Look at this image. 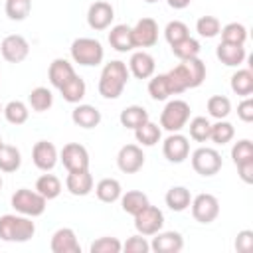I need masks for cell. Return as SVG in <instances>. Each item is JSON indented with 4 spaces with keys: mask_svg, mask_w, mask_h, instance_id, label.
I'll list each match as a JSON object with an SVG mask.
<instances>
[{
    "mask_svg": "<svg viewBox=\"0 0 253 253\" xmlns=\"http://www.w3.org/2000/svg\"><path fill=\"white\" fill-rule=\"evenodd\" d=\"M192 168L200 176H213L221 170V154L215 148L200 146L192 152Z\"/></svg>",
    "mask_w": 253,
    "mask_h": 253,
    "instance_id": "obj_7",
    "label": "cell"
},
{
    "mask_svg": "<svg viewBox=\"0 0 253 253\" xmlns=\"http://www.w3.org/2000/svg\"><path fill=\"white\" fill-rule=\"evenodd\" d=\"M219 30H221V24H219V20L215 16H202L196 22V32L202 38H208V40L210 38H215L219 34Z\"/></svg>",
    "mask_w": 253,
    "mask_h": 253,
    "instance_id": "obj_43",
    "label": "cell"
},
{
    "mask_svg": "<svg viewBox=\"0 0 253 253\" xmlns=\"http://www.w3.org/2000/svg\"><path fill=\"white\" fill-rule=\"evenodd\" d=\"M190 121V105L182 99H172L160 113V126L168 132H180Z\"/></svg>",
    "mask_w": 253,
    "mask_h": 253,
    "instance_id": "obj_5",
    "label": "cell"
},
{
    "mask_svg": "<svg viewBox=\"0 0 253 253\" xmlns=\"http://www.w3.org/2000/svg\"><path fill=\"white\" fill-rule=\"evenodd\" d=\"M166 75L170 79L172 93L180 95L186 89H196V87H200L204 83V79H206V63L200 57L184 59L174 69H170Z\"/></svg>",
    "mask_w": 253,
    "mask_h": 253,
    "instance_id": "obj_1",
    "label": "cell"
},
{
    "mask_svg": "<svg viewBox=\"0 0 253 253\" xmlns=\"http://www.w3.org/2000/svg\"><path fill=\"white\" fill-rule=\"evenodd\" d=\"M162 152H164V158L168 162L180 164L190 154V142H188V138L184 134L170 132V136H166V140L162 142Z\"/></svg>",
    "mask_w": 253,
    "mask_h": 253,
    "instance_id": "obj_14",
    "label": "cell"
},
{
    "mask_svg": "<svg viewBox=\"0 0 253 253\" xmlns=\"http://www.w3.org/2000/svg\"><path fill=\"white\" fill-rule=\"evenodd\" d=\"M6 16L14 22H22L32 12V0H6Z\"/></svg>",
    "mask_w": 253,
    "mask_h": 253,
    "instance_id": "obj_39",
    "label": "cell"
},
{
    "mask_svg": "<svg viewBox=\"0 0 253 253\" xmlns=\"http://www.w3.org/2000/svg\"><path fill=\"white\" fill-rule=\"evenodd\" d=\"M59 160L67 168V172H77V170H89V152L83 144L79 142H69L61 148Z\"/></svg>",
    "mask_w": 253,
    "mask_h": 253,
    "instance_id": "obj_10",
    "label": "cell"
},
{
    "mask_svg": "<svg viewBox=\"0 0 253 253\" xmlns=\"http://www.w3.org/2000/svg\"><path fill=\"white\" fill-rule=\"evenodd\" d=\"M192 215L200 223H211L219 215V202L213 194H198L192 198Z\"/></svg>",
    "mask_w": 253,
    "mask_h": 253,
    "instance_id": "obj_9",
    "label": "cell"
},
{
    "mask_svg": "<svg viewBox=\"0 0 253 253\" xmlns=\"http://www.w3.org/2000/svg\"><path fill=\"white\" fill-rule=\"evenodd\" d=\"M164 200H166V206H168L172 211H184V210H188L190 204H192V194H190V190L184 188V186H172V188L166 192Z\"/></svg>",
    "mask_w": 253,
    "mask_h": 253,
    "instance_id": "obj_26",
    "label": "cell"
},
{
    "mask_svg": "<svg viewBox=\"0 0 253 253\" xmlns=\"http://www.w3.org/2000/svg\"><path fill=\"white\" fill-rule=\"evenodd\" d=\"M45 204L47 200L36 192V190H28V188H20L12 194V208L28 217H38L45 211Z\"/></svg>",
    "mask_w": 253,
    "mask_h": 253,
    "instance_id": "obj_6",
    "label": "cell"
},
{
    "mask_svg": "<svg viewBox=\"0 0 253 253\" xmlns=\"http://www.w3.org/2000/svg\"><path fill=\"white\" fill-rule=\"evenodd\" d=\"M71 121L81 128H95L101 123V111L93 105H79L71 111Z\"/></svg>",
    "mask_w": 253,
    "mask_h": 253,
    "instance_id": "obj_23",
    "label": "cell"
},
{
    "mask_svg": "<svg viewBox=\"0 0 253 253\" xmlns=\"http://www.w3.org/2000/svg\"><path fill=\"white\" fill-rule=\"evenodd\" d=\"M231 91L239 97H251L253 93V71L251 69H237L231 75Z\"/></svg>",
    "mask_w": 253,
    "mask_h": 253,
    "instance_id": "obj_29",
    "label": "cell"
},
{
    "mask_svg": "<svg viewBox=\"0 0 253 253\" xmlns=\"http://www.w3.org/2000/svg\"><path fill=\"white\" fill-rule=\"evenodd\" d=\"M215 55H217V59H219L223 65H227V67H239V65L245 61V57H247L243 45L225 43V42H221V43L215 47Z\"/></svg>",
    "mask_w": 253,
    "mask_h": 253,
    "instance_id": "obj_22",
    "label": "cell"
},
{
    "mask_svg": "<svg viewBox=\"0 0 253 253\" xmlns=\"http://www.w3.org/2000/svg\"><path fill=\"white\" fill-rule=\"evenodd\" d=\"M109 43H111L113 49H117V51H121V53H126V51L134 49L130 26H126V24H117V26H113L111 32H109Z\"/></svg>",
    "mask_w": 253,
    "mask_h": 253,
    "instance_id": "obj_24",
    "label": "cell"
},
{
    "mask_svg": "<svg viewBox=\"0 0 253 253\" xmlns=\"http://www.w3.org/2000/svg\"><path fill=\"white\" fill-rule=\"evenodd\" d=\"M2 111H4V107H2V103H0V113H2Z\"/></svg>",
    "mask_w": 253,
    "mask_h": 253,
    "instance_id": "obj_53",
    "label": "cell"
},
{
    "mask_svg": "<svg viewBox=\"0 0 253 253\" xmlns=\"http://www.w3.org/2000/svg\"><path fill=\"white\" fill-rule=\"evenodd\" d=\"M117 166L125 174H136L144 166V152L138 144H125L117 154Z\"/></svg>",
    "mask_w": 253,
    "mask_h": 253,
    "instance_id": "obj_12",
    "label": "cell"
},
{
    "mask_svg": "<svg viewBox=\"0 0 253 253\" xmlns=\"http://www.w3.org/2000/svg\"><path fill=\"white\" fill-rule=\"evenodd\" d=\"M59 93H61V97H63L67 103L77 105V103L85 97V93H87V85H85V81H83L79 75H73L63 87H59Z\"/></svg>",
    "mask_w": 253,
    "mask_h": 253,
    "instance_id": "obj_30",
    "label": "cell"
},
{
    "mask_svg": "<svg viewBox=\"0 0 253 253\" xmlns=\"http://www.w3.org/2000/svg\"><path fill=\"white\" fill-rule=\"evenodd\" d=\"M22 164V154L12 144H0V172H16Z\"/></svg>",
    "mask_w": 253,
    "mask_h": 253,
    "instance_id": "obj_31",
    "label": "cell"
},
{
    "mask_svg": "<svg viewBox=\"0 0 253 253\" xmlns=\"http://www.w3.org/2000/svg\"><path fill=\"white\" fill-rule=\"evenodd\" d=\"M188 36H190V30H188V26H186L184 22H180V20H172V22H168L166 28H164V38H166V42H168L170 45L178 43L180 40H184V38H188Z\"/></svg>",
    "mask_w": 253,
    "mask_h": 253,
    "instance_id": "obj_44",
    "label": "cell"
},
{
    "mask_svg": "<svg viewBox=\"0 0 253 253\" xmlns=\"http://www.w3.org/2000/svg\"><path fill=\"white\" fill-rule=\"evenodd\" d=\"M0 188H2V176H0Z\"/></svg>",
    "mask_w": 253,
    "mask_h": 253,
    "instance_id": "obj_54",
    "label": "cell"
},
{
    "mask_svg": "<svg viewBox=\"0 0 253 253\" xmlns=\"http://www.w3.org/2000/svg\"><path fill=\"white\" fill-rule=\"evenodd\" d=\"M123 251L126 253H148L150 251V243L144 239V235H132L123 243Z\"/></svg>",
    "mask_w": 253,
    "mask_h": 253,
    "instance_id": "obj_47",
    "label": "cell"
},
{
    "mask_svg": "<svg viewBox=\"0 0 253 253\" xmlns=\"http://www.w3.org/2000/svg\"><path fill=\"white\" fill-rule=\"evenodd\" d=\"M237 117H239L243 123H251V121H253V99H251V97H245V99L237 105Z\"/></svg>",
    "mask_w": 253,
    "mask_h": 253,
    "instance_id": "obj_49",
    "label": "cell"
},
{
    "mask_svg": "<svg viewBox=\"0 0 253 253\" xmlns=\"http://www.w3.org/2000/svg\"><path fill=\"white\" fill-rule=\"evenodd\" d=\"M36 192H40L45 200H55L61 194V182L53 174H42L36 180Z\"/></svg>",
    "mask_w": 253,
    "mask_h": 253,
    "instance_id": "obj_32",
    "label": "cell"
},
{
    "mask_svg": "<svg viewBox=\"0 0 253 253\" xmlns=\"http://www.w3.org/2000/svg\"><path fill=\"white\" fill-rule=\"evenodd\" d=\"M166 2H168V6L174 8V10H184L186 6H190L192 0H166Z\"/></svg>",
    "mask_w": 253,
    "mask_h": 253,
    "instance_id": "obj_51",
    "label": "cell"
},
{
    "mask_svg": "<svg viewBox=\"0 0 253 253\" xmlns=\"http://www.w3.org/2000/svg\"><path fill=\"white\" fill-rule=\"evenodd\" d=\"M113 18H115V10L109 2H93L87 10V24L91 30L95 32H101V30H107L111 24H113Z\"/></svg>",
    "mask_w": 253,
    "mask_h": 253,
    "instance_id": "obj_15",
    "label": "cell"
},
{
    "mask_svg": "<svg viewBox=\"0 0 253 253\" xmlns=\"http://www.w3.org/2000/svg\"><path fill=\"white\" fill-rule=\"evenodd\" d=\"M172 47V53L180 59V61H184V59H192V57H198L200 55V42L198 40H194V38H184V40H180L178 43H174V45H170Z\"/></svg>",
    "mask_w": 253,
    "mask_h": 253,
    "instance_id": "obj_36",
    "label": "cell"
},
{
    "mask_svg": "<svg viewBox=\"0 0 253 253\" xmlns=\"http://www.w3.org/2000/svg\"><path fill=\"white\" fill-rule=\"evenodd\" d=\"M49 247L53 253H81V245H79L77 235L71 227H59L51 235Z\"/></svg>",
    "mask_w": 253,
    "mask_h": 253,
    "instance_id": "obj_17",
    "label": "cell"
},
{
    "mask_svg": "<svg viewBox=\"0 0 253 253\" xmlns=\"http://www.w3.org/2000/svg\"><path fill=\"white\" fill-rule=\"evenodd\" d=\"M28 101H30V107L36 113H43L53 105V95L47 87H36V89H32Z\"/></svg>",
    "mask_w": 253,
    "mask_h": 253,
    "instance_id": "obj_37",
    "label": "cell"
},
{
    "mask_svg": "<svg viewBox=\"0 0 253 253\" xmlns=\"http://www.w3.org/2000/svg\"><path fill=\"white\" fill-rule=\"evenodd\" d=\"M128 77H130V71L125 61L115 59L105 63L99 77V95L105 99H119L123 95V89L128 83Z\"/></svg>",
    "mask_w": 253,
    "mask_h": 253,
    "instance_id": "obj_2",
    "label": "cell"
},
{
    "mask_svg": "<svg viewBox=\"0 0 253 253\" xmlns=\"http://www.w3.org/2000/svg\"><path fill=\"white\" fill-rule=\"evenodd\" d=\"M184 247V237L178 231H158L152 237L150 249L156 253H178Z\"/></svg>",
    "mask_w": 253,
    "mask_h": 253,
    "instance_id": "obj_18",
    "label": "cell"
},
{
    "mask_svg": "<svg viewBox=\"0 0 253 253\" xmlns=\"http://www.w3.org/2000/svg\"><path fill=\"white\" fill-rule=\"evenodd\" d=\"M208 113L213 119L221 121L231 113V101L227 97H223V95H213V97L208 99Z\"/></svg>",
    "mask_w": 253,
    "mask_h": 253,
    "instance_id": "obj_41",
    "label": "cell"
},
{
    "mask_svg": "<svg viewBox=\"0 0 253 253\" xmlns=\"http://www.w3.org/2000/svg\"><path fill=\"white\" fill-rule=\"evenodd\" d=\"M65 188L73 196H87L93 190V176L89 170H77L69 172L65 178Z\"/></svg>",
    "mask_w": 253,
    "mask_h": 253,
    "instance_id": "obj_21",
    "label": "cell"
},
{
    "mask_svg": "<svg viewBox=\"0 0 253 253\" xmlns=\"http://www.w3.org/2000/svg\"><path fill=\"white\" fill-rule=\"evenodd\" d=\"M235 249L239 253H249L253 249V231L251 229H243L237 233V239H235Z\"/></svg>",
    "mask_w": 253,
    "mask_h": 253,
    "instance_id": "obj_48",
    "label": "cell"
},
{
    "mask_svg": "<svg viewBox=\"0 0 253 253\" xmlns=\"http://www.w3.org/2000/svg\"><path fill=\"white\" fill-rule=\"evenodd\" d=\"M144 2H148V4H154V2H158V0H144Z\"/></svg>",
    "mask_w": 253,
    "mask_h": 253,
    "instance_id": "obj_52",
    "label": "cell"
},
{
    "mask_svg": "<svg viewBox=\"0 0 253 253\" xmlns=\"http://www.w3.org/2000/svg\"><path fill=\"white\" fill-rule=\"evenodd\" d=\"M69 49H71L73 61L79 65H85V67H95L105 57V49H103L101 42L95 38H77V40H73Z\"/></svg>",
    "mask_w": 253,
    "mask_h": 253,
    "instance_id": "obj_4",
    "label": "cell"
},
{
    "mask_svg": "<svg viewBox=\"0 0 253 253\" xmlns=\"http://www.w3.org/2000/svg\"><path fill=\"white\" fill-rule=\"evenodd\" d=\"M0 51H2V57L8 61V63H20L28 57L30 53V43L24 36L20 34H12V36H6L0 43Z\"/></svg>",
    "mask_w": 253,
    "mask_h": 253,
    "instance_id": "obj_11",
    "label": "cell"
},
{
    "mask_svg": "<svg viewBox=\"0 0 253 253\" xmlns=\"http://www.w3.org/2000/svg\"><path fill=\"white\" fill-rule=\"evenodd\" d=\"M154 69H156V63H154V57L148 53V51H134L130 55V61H128V71L136 77V79H148L154 75Z\"/></svg>",
    "mask_w": 253,
    "mask_h": 253,
    "instance_id": "obj_19",
    "label": "cell"
},
{
    "mask_svg": "<svg viewBox=\"0 0 253 253\" xmlns=\"http://www.w3.org/2000/svg\"><path fill=\"white\" fill-rule=\"evenodd\" d=\"M219 34H221V42H225V43L243 45L245 40H247V28H245L243 24H239V22H229V24H225V26L219 30Z\"/></svg>",
    "mask_w": 253,
    "mask_h": 253,
    "instance_id": "obj_34",
    "label": "cell"
},
{
    "mask_svg": "<svg viewBox=\"0 0 253 253\" xmlns=\"http://www.w3.org/2000/svg\"><path fill=\"white\" fill-rule=\"evenodd\" d=\"M231 158H233V164H241L245 160H253V142L243 138V140H237L231 148Z\"/></svg>",
    "mask_w": 253,
    "mask_h": 253,
    "instance_id": "obj_46",
    "label": "cell"
},
{
    "mask_svg": "<svg viewBox=\"0 0 253 253\" xmlns=\"http://www.w3.org/2000/svg\"><path fill=\"white\" fill-rule=\"evenodd\" d=\"M134 136H136V140H138L142 146H154L156 142H160L162 130H160V126H158V125H154V123L146 121L142 126L134 128Z\"/></svg>",
    "mask_w": 253,
    "mask_h": 253,
    "instance_id": "obj_35",
    "label": "cell"
},
{
    "mask_svg": "<svg viewBox=\"0 0 253 253\" xmlns=\"http://www.w3.org/2000/svg\"><path fill=\"white\" fill-rule=\"evenodd\" d=\"M4 117H6V121L10 123V125H24L26 121H28V117H30V111H28V107H26V103H22V101H10L6 107H4Z\"/></svg>",
    "mask_w": 253,
    "mask_h": 253,
    "instance_id": "obj_38",
    "label": "cell"
},
{
    "mask_svg": "<svg viewBox=\"0 0 253 253\" xmlns=\"http://www.w3.org/2000/svg\"><path fill=\"white\" fill-rule=\"evenodd\" d=\"M164 225V213L162 210H158L156 206H146L142 211H138L134 215V229L140 233V235H154L162 229Z\"/></svg>",
    "mask_w": 253,
    "mask_h": 253,
    "instance_id": "obj_8",
    "label": "cell"
},
{
    "mask_svg": "<svg viewBox=\"0 0 253 253\" xmlns=\"http://www.w3.org/2000/svg\"><path fill=\"white\" fill-rule=\"evenodd\" d=\"M57 148L47 140H38L32 148V160L42 172H49L57 164Z\"/></svg>",
    "mask_w": 253,
    "mask_h": 253,
    "instance_id": "obj_16",
    "label": "cell"
},
{
    "mask_svg": "<svg viewBox=\"0 0 253 253\" xmlns=\"http://www.w3.org/2000/svg\"><path fill=\"white\" fill-rule=\"evenodd\" d=\"M91 253H121L123 243L117 237H99L89 245Z\"/></svg>",
    "mask_w": 253,
    "mask_h": 253,
    "instance_id": "obj_45",
    "label": "cell"
},
{
    "mask_svg": "<svg viewBox=\"0 0 253 253\" xmlns=\"http://www.w3.org/2000/svg\"><path fill=\"white\" fill-rule=\"evenodd\" d=\"M95 194H97V198H99L101 202L113 204V202H117V200L121 198L123 188H121V182H119V180H115V178H103V180H99V184L95 186Z\"/></svg>",
    "mask_w": 253,
    "mask_h": 253,
    "instance_id": "obj_28",
    "label": "cell"
},
{
    "mask_svg": "<svg viewBox=\"0 0 253 253\" xmlns=\"http://www.w3.org/2000/svg\"><path fill=\"white\" fill-rule=\"evenodd\" d=\"M148 93L154 101H166L172 93V85H170V79L166 73H160V75H154L150 81H148Z\"/></svg>",
    "mask_w": 253,
    "mask_h": 253,
    "instance_id": "obj_33",
    "label": "cell"
},
{
    "mask_svg": "<svg viewBox=\"0 0 253 253\" xmlns=\"http://www.w3.org/2000/svg\"><path fill=\"white\" fill-rule=\"evenodd\" d=\"M36 223L28 215L6 213L0 217V239L8 243H26L34 237Z\"/></svg>",
    "mask_w": 253,
    "mask_h": 253,
    "instance_id": "obj_3",
    "label": "cell"
},
{
    "mask_svg": "<svg viewBox=\"0 0 253 253\" xmlns=\"http://www.w3.org/2000/svg\"><path fill=\"white\" fill-rule=\"evenodd\" d=\"M130 34L134 47H152L158 42V24L152 18H142L130 28Z\"/></svg>",
    "mask_w": 253,
    "mask_h": 253,
    "instance_id": "obj_13",
    "label": "cell"
},
{
    "mask_svg": "<svg viewBox=\"0 0 253 253\" xmlns=\"http://www.w3.org/2000/svg\"><path fill=\"white\" fill-rule=\"evenodd\" d=\"M233 136H235L233 125L223 121V119L217 121L215 125H211V128H210V140H213L215 144H227Z\"/></svg>",
    "mask_w": 253,
    "mask_h": 253,
    "instance_id": "obj_40",
    "label": "cell"
},
{
    "mask_svg": "<svg viewBox=\"0 0 253 253\" xmlns=\"http://www.w3.org/2000/svg\"><path fill=\"white\" fill-rule=\"evenodd\" d=\"M190 136L196 140V142H206L210 140V128H211V123L206 119V117H194L190 121Z\"/></svg>",
    "mask_w": 253,
    "mask_h": 253,
    "instance_id": "obj_42",
    "label": "cell"
},
{
    "mask_svg": "<svg viewBox=\"0 0 253 253\" xmlns=\"http://www.w3.org/2000/svg\"><path fill=\"white\" fill-rule=\"evenodd\" d=\"M119 121H121V125H123L125 128L134 130V128L142 126L146 121H150V117H148V111H146L144 107H140V105H130V107H125V109L121 111Z\"/></svg>",
    "mask_w": 253,
    "mask_h": 253,
    "instance_id": "obj_25",
    "label": "cell"
},
{
    "mask_svg": "<svg viewBox=\"0 0 253 253\" xmlns=\"http://www.w3.org/2000/svg\"><path fill=\"white\" fill-rule=\"evenodd\" d=\"M73 75H77L75 73V69H73V65L67 61V59H63V57H57V59H53L51 63H49V69H47V77H49V83L55 87V89H59V87H63Z\"/></svg>",
    "mask_w": 253,
    "mask_h": 253,
    "instance_id": "obj_20",
    "label": "cell"
},
{
    "mask_svg": "<svg viewBox=\"0 0 253 253\" xmlns=\"http://www.w3.org/2000/svg\"><path fill=\"white\" fill-rule=\"evenodd\" d=\"M0 144H2V136H0Z\"/></svg>",
    "mask_w": 253,
    "mask_h": 253,
    "instance_id": "obj_55",
    "label": "cell"
},
{
    "mask_svg": "<svg viewBox=\"0 0 253 253\" xmlns=\"http://www.w3.org/2000/svg\"><path fill=\"white\" fill-rule=\"evenodd\" d=\"M121 206H123V211L125 213H130L132 217L138 213V211H142L150 202H148V196L144 194V192H140V190H130V192H126V194H121Z\"/></svg>",
    "mask_w": 253,
    "mask_h": 253,
    "instance_id": "obj_27",
    "label": "cell"
},
{
    "mask_svg": "<svg viewBox=\"0 0 253 253\" xmlns=\"http://www.w3.org/2000/svg\"><path fill=\"white\" fill-rule=\"evenodd\" d=\"M235 166H237L239 178H241L245 184H251V182H253V160H245V162L235 164Z\"/></svg>",
    "mask_w": 253,
    "mask_h": 253,
    "instance_id": "obj_50",
    "label": "cell"
}]
</instances>
